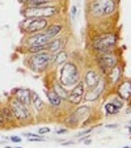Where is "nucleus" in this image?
Returning <instances> with one entry per match:
<instances>
[{"label": "nucleus", "instance_id": "f257e3e1", "mask_svg": "<svg viewBox=\"0 0 131 148\" xmlns=\"http://www.w3.org/2000/svg\"><path fill=\"white\" fill-rule=\"evenodd\" d=\"M59 80L60 84L64 88H71L75 87L76 84L80 81L79 77V70L72 62H66L60 68V72H59Z\"/></svg>", "mask_w": 131, "mask_h": 148}, {"label": "nucleus", "instance_id": "f03ea898", "mask_svg": "<svg viewBox=\"0 0 131 148\" xmlns=\"http://www.w3.org/2000/svg\"><path fill=\"white\" fill-rule=\"evenodd\" d=\"M117 37L114 33H105L97 36L92 42V47L97 53H106V51H113V47L115 46Z\"/></svg>", "mask_w": 131, "mask_h": 148}, {"label": "nucleus", "instance_id": "7ed1b4c3", "mask_svg": "<svg viewBox=\"0 0 131 148\" xmlns=\"http://www.w3.org/2000/svg\"><path fill=\"white\" fill-rule=\"evenodd\" d=\"M59 13L56 7H26L23 9V14L26 18H47Z\"/></svg>", "mask_w": 131, "mask_h": 148}, {"label": "nucleus", "instance_id": "20e7f679", "mask_svg": "<svg viewBox=\"0 0 131 148\" xmlns=\"http://www.w3.org/2000/svg\"><path fill=\"white\" fill-rule=\"evenodd\" d=\"M114 0H95L92 1L89 9L93 16H109L115 11Z\"/></svg>", "mask_w": 131, "mask_h": 148}, {"label": "nucleus", "instance_id": "39448f33", "mask_svg": "<svg viewBox=\"0 0 131 148\" xmlns=\"http://www.w3.org/2000/svg\"><path fill=\"white\" fill-rule=\"evenodd\" d=\"M47 18H26L20 24V29L25 34H36L47 28Z\"/></svg>", "mask_w": 131, "mask_h": 148}, {"label": "nucleus", "instance_id": "423d86ee", "mask_svg": "<svg viewBox=\"0 0 131 148\" xmlns=\"http://www.w3.org/2000/svg\"><path fill=\"white\" fill-rule=\"evenodd\" d=\"M8 106H9V109H11L12 114H13L14 122L23 123V122H26V121L32 117L30 112H29V108L23 105L21 102H19L16 98H11Z\"/></svg>", "mask_w": 131, "mask_h": 148}, {"label": "nucleus", "instance_id": "0eeeda50", "mask_svg": "<svg viewBox=\"0 0 131 148\" xmlns=\"http://www.w3.org/2000/svg\"><path fill=\"white\" fill-rule=\"evenodd\" d=\"M51 62H53V54L47 53V51H43V53L32 55L29 58V66L34 71H42L45 70Z\"/></svg>", "mask_w": 131, "mask_h": 148}, {"label": "nucleus", "instance_id": "6e6552de", "mask_svg": "<svg viewBox=\"0 0 131 148\" xmlns=\"http://www.w3.org/2000/svg\"><path fill=\"white\" fill-rule=\"evenodd\" d=\"M98 67L101 68L102 72H109L118 64V59L113 51H106V53H98L97 56Z\"/></svg>", "mask_w": 131, "mask_h": 148}, {"label": "nucleus", "instance_id": "1a4fd4ad", "mask_svg": "<svg viewBox=\"0 0 131 148\" xmlns=\"http://www.w3.org/2000/svg\"><path fill=\"white\" fill-rule=\"evenodd\" d=\"M84 89H85V85H84V83L80 80L70 92V95H68V101H70L71 103H73V105H79V103L81 102V100H83Z\"/></svg>", "mask_w": 131, "mask_h": 148}, {"label": "nucleus", "instance_id": "9d476101", "mask_svg": "<svg viewBox=\"0 0 131 148\" xmlns=\"http://www.w3.org/2000/svg\"><path fill=\"white\" fill-rule=\"evenodd\" d=\"M50 41L51 39L45 33H36V34H30L25 39V45L26 47H29V46H42V45H47Z\"/></svg>", "mask_w": 131, "mask_h": 148}, {"label": "nucleus", "instance_id": "9b49d317", "mask_svg": "<svg viewBox=\"0 0 131 148\" xmlns=\"http://www.w3.org/2000/svg\"><path fill=\"white\" fill-rule=\"evenodd\" d=\"M13 98H16L19 102H21L25 106H29L32 101V92L29 89H24V88H17L13 90Z\"/></svg>", "mask_w": 131, "mask_h": 148}, {"label": "nucleus", "instance_id": "f8f14e48", "mask_svg": "<svg viewBox=\"0 0 131 148\" xmlns=\"http://www.w3.org/2000/svg\"><path fill=\"white\" fill-rule=\"evenodd\" d=\"M123 108V101L121 100L119 97H115L113 98L110 102L106 103V106H105V110H106V114H117L118 112H119L121 109Z\"/></svg>", "mask_w": 131, "mask_h": 148}, {"label": "nucleus", "instance_id": "ddd939ff", "mask_svg": "<svg viewBox=\"0 0 131 148\" xmlns=\"http://www.w3.org/2000/svg\"><path fill=\"white\" fill-rule=\"evenodd\" d=\"M104 89H105V81L101 79V80L96 84L95 87L89 89V92H88V95H86L85 98H86V100H89V101H95L96 98H97L98 96L104 92Z\"/></svg>", "mask_w": 131, "mask_h": 148}, {"label": "nucleus", "instance_id": "4468645a", "mask_svg": "<svg viewBox=\"0 0 131 148\" xmlns=\"http://www.w3.org/2000/svg\"><path fill=\"white\" fill-rule=\"evenodd\" d=\"M101 80V76L98 75L97 72H95V71H86V73H85V76H84V80H83V83H84V85H86V87L89 88H93L96 85V84L98 83V81Z\"/></svg>", "mask_w": 131, "mask_h": 148}, {"label": "nucleus", "instance_id": "2eb2a0df", "mask_svg": "<svg viewBox=\"0 0 131 148\" xmlns=\"http://www.w3.org/2000/svg\"><path fill=\"white\" fill-rule=\"evenodd\" d=\"M63 46H64V39H62V38L54 39V41H50L47 43V49H46V51L50 53V54H56L58 51H62Z\"/></svg>", "mask_w": 131, "mask_h": 148}, {"label": "nucleus", "instance_id": "dca6fc26", "mask_svg": "<svg viewBox=\"0 0 131 148\" xmlns=\"http://www.w3.org/2000/svg\"><path fill=\"white\" fill-rule=\"evenodd\" d=\"M118 96L119 98H123V100H127L131 96V81H125L119 85L118 88Z\"/></svg>", "mask_w": 131, "mask_h": 148}, {"label": "nucleus", "instance_id": "f3484780", "mask_svg": "<svg viewBox=\"0 0 131 148\" xmlns=\"http://www.w3.org/2000/svg\"><path fill=\"white\" fill-rule=\"evenodd\" d=\"M0 114H1V117L4 118V121L7 122L8 126L14 123L13 114H12V112H11V109H9L8 105H1V106H0Z\"/></svg>", "mask_w": 131, "mask_h": 148}, {"label": "nucleus", "instance_id": "a211bd4d", "mask_svg": "<svg viewBox=\"0 0 131 148\" xmlns=\"http://www.w3.org/2000/svg\"><path fill=\"white\" fill-rule=\"evenodd\" d=\"M88 112H89V106H81V108H79V109L70 117V125H78V122H79V119L81 118V115L86 114Z\"/></svg>", "mask_w": 131, "mask_h": 148}, {"label": "nucleus", "instance_id": "6ab92c4d", "mask_svg": "<svg viewBox=\"0 0 131 148\" xmlns=\"http://www.w3.org/2000/svg\"><path fill=\"white\" fill-rule=\"evenodd\" d=\"M62 30H63V25H62V24H53V25H49L47 28H46L45 34L51 39L58 36Z\"/></svg>", "mask_w": 131, "mask_h": 148}, {"label": "nucleus", "instance_id": "aec40b11", "mask_svg": "<svg viewBox=\"0 0 131 148\" xmlns=\"http://www.w3.org/2000/svg\"><path fill=\"white\" fill-rule=\"evenodd\" d=\"M53 90L62 98V100H68V95H70V93H68L67 88H64L60 83H55V84H54V85H53Z\"/></svg>", "mask_w": 131, "mask_h": 148}, {"label": "nucleus", "instance_id": "412c9836", "mask_svg": "<svg viewBox=\"0 0 131 148\" xmlns=\"http://www.w3.org/2000/svg\"><path fill=\"white\" fill-rule=\"evenodd\" d=\"M46 95H47L49 101H50V103H51V105H53L54 108H58V106H60V103H62V98L59 97V96L56 95V93L54 92L53 89H49V90H46Z\"/></svg>", "mask_w": 131, "mask_h": 148}, {"label": "nucleus", "instance_id": "4be33fe9", "mask_svg": "<svg viewBox=\"0 0 131 148\" xmlns=\"http://www.w3.org/2000/svg\"><path fill=\"white\" fill-rule=\"evenodd\" d=\"M67 59H68V54L62 50L55 54V58H53V63L55 66H63L67 62Z\"/></svg>", "mask_w": 131, "mask_h": 148}, {"label": "nucleus", "instance_id": "5701e85b", "mask_svg": "<svg viewBox=\"0 0 131 148\" xmlns=\"http://www.w3.org/2000/svg\"><path fill=\"white\" fill-rule=\"evenodd\" d=\"M119 73H121V68H119L118 64L115 66L114 68H112V70L109 71V80H110V83H113V84L117 83V81L121 79Z\"/></svg>", "mask_w": 131, "mask_h": 148}, {"label": "nucleus", "instance_id": "b1692460", "mask_svg": "<svg viewBox=\"0 0 131 148\" xmlns=\"http://www.w3.org/2000/svg\"><path fill=\"white\" fill-rule=\"evenodd\" d=\"M30 103L34 106V109L36 110H41L42 108H43V102H42V100L39 98V96L37 95V93H33L32 92V101Z\"/></svg>", "mask_w": 131, "mask_h": 148}, {"label": "nucleus", "instance_id": "393cba45", "mask_svg": "<svg viewBox=\"0 0 131 148\" xmlns=\"http://www.w3.org/2000/svg\"><path fill=\"white\" fill-rule=\"evenodd\" d=\"M23 3L26 4V7H43L49 0H23Z\"/></svg>", "mask_w": 131, "mask_h": 148}, {"label": "nucleus", "instance_id": "a878e982", "mask_svg": "<svg viewBox=\"0 0 131 148\" xmlns=\"http://www.w3.org/2000/svg\"><path fill=\"white\" fill-rule=\"evenodd\" d=\"M46 49H47V45L29 46V47H26V51H28L29 54H32V55H34V54H39V53H43V51H46Z\"/></svg>", "mask_w": 131, "mask_h": 148}, {"label": "nucleus", "instance_id": "bb28decb", "mask_svg": "<svg viewBox=\"0 0 131 148\" xmlns=\"http://www.w3.org/2000/svg\"><path fill=\"white\" fill-rule=\"evenodd\" d=\"M7 126H8L7 125V122L4 121V118L1 117V114H0V127H7Z\"/></svg>", "mask_w": 131, "mask_h": 148}, {"label": "nucleus", "instance_id": "cd10ccee", "mask_svg": "<svg viewBox=\"0 0 131 148\" xmlns=\"http://www.w3.org/2000/svg\"><path fill=\"white\" fill-rule=\"evenodd\" d=\"M75 16H76V7L73 5L72 8H71V17H72V20L75 18Z\"/></svg>", "mask_w": 131, "mask_h": 148}, {"label": "nucleus", "instance_id": "c85d7f7f", "mask_svg": "<svg viewBox=\"0 0 131 148\" xmlns=\"http://www.w3.org/2000/svg\"><path fill=\"white\" fill-rule=\"evenodd\" d=\"M50 131V129H49V127H42V129H39V134H45V132H49Z\"/></svg>", "mask_w": 131, "mask_h": 148}, {"label": "nucleus", "instance_id": "c756f323", "mask_svg": "<svg viewBox=\"0 0 131 148\" xmlns=\"http://www.w3.org/2000/svg\"><path fill=\"white\" fill-rule=\"evenodd\" d=\"M11 140H12V142H14V143H19V142H21V138L13 136V138H11Z\"/></svg>", "mask_w": 131, "mask_h": 148}, {"label": "nucleus", "instance_id": "7c9ffc66", "mask_svg": "<svg viewBox=\"0 0 131 148\" xmlns=\"http://www.w3.org/2000/svg\"><path fill=\"white\" fill-rule=\"evenodd\" d=\"M58 134H64V132H67V130H59V131H56Z\"/></svg>", "mask_w": 131, "mask_h": 148}, {"label": "nucleus", "instance_id": "2f4dec72", "mask_svg": "<svg viewBox=\"0 0 131 148\" xmlns=\"http://www.w3.org/2000/svg\"><path fill=\"white\" fill-rule=\"evenodd\" d=\"M16 148H23V147H16Z\"/></svg>", "mask_w": 131, "mask_h": 148}]
</instances>
